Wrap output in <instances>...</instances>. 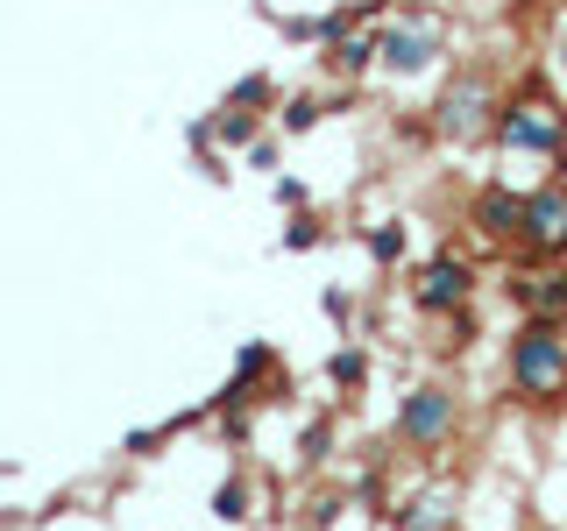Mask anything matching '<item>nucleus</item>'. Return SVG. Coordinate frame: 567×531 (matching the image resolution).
<instances>
[{
    "instance_id": "1",
    "label": "nucleus",
    "mask_w": 567,
    "mask_h": 531,
    "mask_svg": "<svg viewBox=\"0 0 567 531\" xmlns=\"http://www.w3.org/2000/svg\"><path fill=\"white\" fill-rule=\"evenodd\" d=\"M454 71V14L433 0H404L398 14L377 22V79L390 93H419Z\"/></svg>"
},
{
    "instance_id": "2",
    "label": "nucleus",
    "mask_w": 567,
    "mask_h": 531,
    "mask_svg": "<svg viewBox=\"0 0 567 531\" xmlns=\"http://www.w3.org/2000/svg\"><path fill=\"white\" fill-rule=\"evenodd\" d=\"M504 389L525 412L567 404V319H518L504 341Z\"/></svg>"
},
{
    "instance_id": "3",
    "label": "nucleus",
    "mask_w": 567,
    "mask_h": 531,
    "mask_svg": "<svg viewBox=\"0 0 567 531\" xmlns=\"http://www.w3.org/2000/svg\"><path fill=\"white\" fill-rule=\"evenodd\" d=\"M496 114H504V85H496L489 64H454L440 79L433 106H425V128H433L440 149H483L496 135Z\"/></svg>"
},
{
    "instance_id": "4",
    "label": "nucleus",
    "mask_w": 567,
    "mask_h": 531,
    "mask_svg": "<svg viewBox=\"0 0 567 531\" xmlns=\"http://www.w3.org/2000/svg\"><path fill=\"white\" fill-rule=\"evenodd\" d=\"M489 149L504 156V164H511V156H518V164H560V156H567V100L554 93V85H539V79L511 85Z\"/></svg>"
},
{
    "instance_id": "5",
    "label": "nucleus",
    "mask_w": 567,
    "mask_h": 531,
    "mask_svg": "<svg viewBox=\"0 0 567 531\" xmlns=\"http://www.w3.org/2000/svg\"><path fill=\"white\" fill-rule=\"evenodd\" d=\"M454 433H461V389L440 376L412 383L398 397V412H390V447H404L412 460H440L454 447Z\"/></svg>"
},
{
    "instance_id": "6",
    "label": "nucleus",
    "mask_w": 567,
    "mask_h": 531,
    "mask_svg": "<svg viewBox=\"0 0 567 531\" xmlns=\"http://www.w3.org/2000/svg\"><path fill=\"white\" fill-rule=\"evenodd\" d=\"M404 298H412L419 319H461L475 305V256H461V248H433V256L412 270V283H404Z\"/></svg>"
},
{
    "instance_id": "7",
    "label": "nucleus",
    "mask_w": 567,
    "mask_h": 531,
    "mask_svg": "<svg viewBox=\"0 0 567 531\" xmlns=\"http://www.w3.org/2000/svg\"><path fill=\"white\" fill-rule=\"evenodd\" d=\"M518 262H567V170L539 177L525 191V235H518Z\"/></svg>"
},
{
    "instance_id": "8",
    "label": "nucleus",
    "mask_w": 567,
    "mask_h": 531,
    "mask_svg": "<svg viewBox=\"0 0 567 531\" xmlns=\"http://www.w3.org/2000/svg\"><path fill=\"white\" fill-rule=\"evenodd\" d=\"M461 220H468V235L483 248H518L525 235V191H511V177H489V185L468 191V206H461Z\"/></svg>"
},
{
    "instance_id": "9",
    "label": "nucleus",
    "mask_w": 567,
    "mask_h": 531,
    "mask_svg": "<svg viewBox=\"0 0 567 531\" xmlns=\"http://www.w3.org/2000/svg\"><path fill=\"white\" fill-rule=\"evenodd\" d=\"M461 524H468V496H461L454 475H433V482L390 503V531H461Z\"/></svg>"
},
{
    "instance_id": "10",
    "label": "nucleus",
    "mask_w": 567,
    "mask_h": 531,
    "mask_svg": "<svg viewBox=\"0 0 567 531\" xmlns=\"http://www.w3.org/2000/svg\"><path fill=\"white\" fill-rule=\"evenodd\" d=\"M511 298L525 319H567V262H518Z\"/></svg>"
},
{
    "instance_id": "11",
    "label": "nucleus",
    "mask_w": 567,
    "mask_h": 531,
    "mask_svg": "<svg viewBox=\"0 0 567 531\" xmlns=\"http://www.w3.org/2000/svg\"><path fill=\"white\" fill-rule=\"evenodd\" d=\"M248 518H256V482H248V468H227L220 482H213V524L241 531Z\"/></svg>"
},
{
    "instance_id": "12",
    "label": "nucleus",
    "mask_w": 567,
    "mask_h": 531,
    "mask_svg": "<svg viewBox=\"0 0 567 531\" xmlns=\"http://www.w3.org/2000/svg\"><path fill=\"white\" fill-rule=\"evenodd\" d=\"M220 106H241V114H277V106H284L277 71H241V79L220 93Z\"/></svg>"
},
{
    "instance_id": "13",
    "label": "nucleus",
    "mask_w": 567,
    "mask_h": 531,
    "mask_svg": "<svg viewBox=\"0 0 567 531\" xmlns=\"http://www.w3.org/2000/svg\"><path fill=\"white\" fill-rule=\"evenodd\" d=\"M327 383L341 389V397H362V383H369V347H362V333L327 354Z\"/></svg>"
},
{
    "instance_id": "14",
    "label": "nucleus",
    "mask_w": 567,
    "mask_h": 531,
    "mask_svg": "<svg viewBox=\"0 0 567 531\" xmlns=\"http://www.w3.org/2000/svg\"><path fill=\"white\" fill-rule=\"evenodd\" d=\"M319 121H327V93H284L277 106V135L291 142V135H312Z\"/></svg>"
},
{
    "instance_id": "15",
    "label": "nucleus",
    "mask_w": 567,
    "mask_h": 531,
    "mask_svg": "<svg viewBox=\"0 0 567 531\" xmlns=\"http://www.w3.org/2000/svg\"><path fill=\"white\" fill-rule=\"evenodd\" d=\"M362 248H369V262H377V270H398V262H404V227L398 220H369L362 227Z\"/></svg>"
},
{
    "instance_id": "16",
    "label": "nucleus",
    "mask_w": 567,
    "mask_h": 531,
    "mask_svg": "<svg viewBox=\"0 0 567 531\" xmlns=\"http://www.w3.org/2000/svg\"><path fill=\"white\" fill-rule=\"evenodd\" d=\"M546 85L567 100V14L554 22V35H546Z\"/></svg>"
},
{
    "instance_id": "17",
    "label": "nucleus",
    "mask_w": 567,
    "mask_h": 531,
    "mask_svg": "<svg viewBox=\"0 0 567 531\" xmlns=\"http://www.w3.org/2000/svg\"><path fill=\"white\" fill-rule=\"evenodd\" d=\"M319 312H327L333 326H341V341H354V291H341V283H327V291H319Z\"/></svg>"
},
{
    "instance_id": "18",
    "label": "nucleus",
    "mask_w": 567,
    "mask_h": 531,
    "mask_svg": "<svg viewBox=\"0 0 567 531\" xmlns=\"http://www.w3.org/2000/svg\"><path fill=\"white\" fill-rule=\"evenodd\" d=\"M248 170H277L284 164V149H277V135H262V142H248V156H241Z\"/></svg>"
},
{
    "instance_id": "19",
    "label": "nucleus",
    "mask_w": 567,
    "mask_h": 531,
    "mask_svg": "<svg viewBox=\"0 0 567 531\" xmlns=\"http://www.w3.org/2000/svg\"><path fill=\"white\" fill-rule=\"evenodd\" d=\"M312 241H319V220H312V212H298L291 235H284V248H312Z\"/></svg>"
},
{
    "instance_id": "20",
    "label": "nucleus",
    "mask_w": 567,
    "mask_h": 531,
    "mask_svg": "<svg viewBox=\"0 0 567 531\" xmlns=\"http://www.w3.org/2000/svg\"><path fill=\"white\" fill-rule=\"evenodd\" d=\"M433 8H447V14H496L504 0H433Z\"/></svg>"
},
{
    "instance_id": "21",
    "label": "nucleus",
    "mask_w": 567,
    "mask_h": 531,
    "mask_svg": "<svg viewBox=\"0 0 567 531\" xmlns=\"http://www.w3.org/2000/svg\"><path fill=\"white\" fill-rule=\"evenodd\" d=\"M539 8H560V0H539Z\"/></svg>"
},
{
    "instance_id": "22",
    "label": "nucleus",
    "mask_w": 567,
    "mask_h": 531,
    "mask_svg": "<svg viewBox=\"0 0 567 531\" xmlns=\"http://www.w3.org/2000/svg\"><path fill=\"white\" fill-rule=\"evenodd\" d=\"M560 170H567V156H560Z\"/></svg>"
}]
</instances>
